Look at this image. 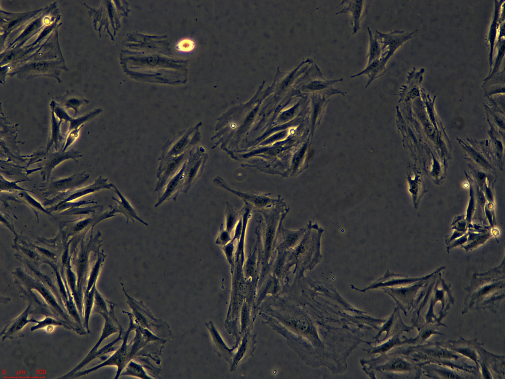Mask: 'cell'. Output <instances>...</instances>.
I'll return each instance as SVG.
<instances>
[{"label": "cell", "mask_w": 505, "mask_h": 379, "mask_svg": "<svg viewBox=\"0 0 505 379\" xmlns=\"http://www.w3.org/2000/svg\"><path fill=\"white\" fill-rule=\"evenodd\" d=\"M51 41H48L43 44V52L41 46L36 52L29 55L18 63L11 65L13 71L7 75L13 76L17 75V77L29 79L40 76L54 77L61 82L59 76L62 69L68 70L63 57L56 59L57 55H61L59 44L49 48Z\"/></svg>", "instance_id": "obj_1"}, {"label": "cell", "mask_w": 505, "mask_h": 379, "mask_svg": "<svg viewBox=\"0 0 505 379\" xmlns=\"http://www.w3.org/2000/svg\"><path fill=\"white\" fill-rule=\"evenodd\" d=\"M122 290L127 299L128 305L132 311L135 320L142 327L146 329L161 338H167L172 335L168 324L161 319H157L152 315L142 301H137L126 293L123 284Z\"/></svg>", "instance_id": "obj_2"}, {"label": "cell", "mask_w": 505, "mask_h": 379, "mask_svg": "<svg viewBox=\"0 0 505 379\" xmlns=\"http://www.w3.org/2000/svg\"><path fill=\"white\" fill-rule=\"evenodd\" d=\"M122 312L123 313L128 315L130 322L128 330L127 331L125 332L124 331L123 333V342L121 345L116 349V351L110 356L107 358L104 362L91 368L75 373L72 376H73L72 377V378L84 376L101 368L108 366H116L117 370L114 379H117L119 377L121 373L129 362L127 340L130 333L132 330L134 331L136 324L134 320V316L132 312H128L123 310H122Z\"/></svg>", "instance_id": "obj_3"}, {"label": "cell", "mask_w": 505, "mask_h": 379, "mask_svg": "<svg viewBox=\"0 0 505 379\" xmlns=\"http://www.w3.org/2000/svg\"><path fill=\"white\" fill-rule=\"evenodd\" d=\"M189 154V152H185L178 156L160 157L159 165L157 171V177L159 181L155 191L161 193L169 180L180 169V167H182L181 165L188 158Z\"/></svg>", "instance_id": "obj_4"}, {"label": "cell", "mask_w": 505, "mask_h": 379, "mask_svg": "<svg viewBox=\"0 0 505 379\" xmlns=\"http://www.w3.org/2000/svg\"><path fill=\"white\" fill-rule=\"evenodd\" d=\"M42 8L33 11L14 13L1 10V47L8 37L39 13Z\"/></svg>", "instance_id": "obj_5"}, {"label": "cell", "mask_w": 505, "mask_h": 379, "mask_svg": "<svg viewBox=\"0 0 505 379\" xmlns=\"http://www.w3.org/2000/svg\"><path fill=\"white\" fill-rule=\"evenodd\" d=\"M196 128L183 130L171 141H168L163 148L160 157L176 156L187 152L192 146L197 143L198 135L197 132L194 133Z\"/></svg>", "instance_id": "obj_6"}, {"label": "cell", "mask_w": 505, "mask_h": 379, "mask_svg": "<svg viewBox=\"0 0 505 379\" xmlns=\"http://www.w3.org/2000/svg\"><path fill=\"white\" fill-rule=\"evenodd\" d=\"M371 2L370 0H342L337 7L344 5L343 9L335 14H351L352 34L355 35L360 30L361 22L367 13Z\"/></svg>", "instance_id": "obj_7"}, {"label": "cell", "mask_w": 505, "mask_h": 379, "mask_svg": "<svg viewBox=\"0 0 505 379\" xmlns=\"http://www.w3.org/2000/svg\"><path fill=\"white\" fill-rule=\"evenodd\" d=\"M401 31H393L384 34L376 30V37L381 48V56L386 63L397 48L407 38L408 36L403 35Z\"/></svg>", "instance_id": "obj_8"}, {"label": "cell", "mask_w": 505, "mask_h": 379, "mask_svg": "<svg viewBox=\"0 0 505 379\" xmlns=\"http://www.w3.org/2000/svg\"><path fill=\"white\" fill-rule=\"evenodd\" d=\"M108 304V310L106 312L100 313L102 315L105 320L102 334L98 341L93 347L87 356H89L96 352L98 350L100 345L105 339L108 338L114 333H119L121 331L124 330L115 316L114 309V306L116 304L109 301Z\"/></svg>", "instance_id": "obj_9"}, {"label": "cell", "mask_w": 505, "mask_h": 379, "mask_svg": "<svg viewBox=\"0 0 505 379\" xmlns=\"http://www.w3.org/2000/svg\"><path fill=\"white\" fill-rule=\"evenodd\" d=\"M187 159L177 174L168 182L164 190L160 194L158 202L154 206L155 207L159 206L164 200L169 197H172L175 200L180 191H182L184 181V173L186 166Z\"/></svg>", "instance_id": "obj_10"}, {"label": "cell", "mask_w": 505, "mask_h": 379, "mask_svg": "<svg viewBox=\"0 0 505 379\" xmlns=\"http://www.w3.org/2000/svg\"><path fill=\"white\" fill-rule=\"evenodd\" d=\"M199 154L198 151L195 152L191 151L189 153L184 173V181L181 191L182 192L186 193L199 176L203 161Z\"/></svg>", "instance_id": "obj_11"}, {"label": "cell", "mask_w": 505, "mask_h": 379, "mask_svg": "<svg viewBox=\"0 0 505 379\" xmlns=\"http://www.w3.org/2000/svg\"><path fill=\"white\" fill-rule=\"evenodd\" d=\"M31 309L32 306L30 304L19 316L6 324L0 333L2 341L7 338L12 339L28 323L30 322L36 323V320L34 318L28 319V315L31 312Z\"/></svg>", "instance_id": "obj_12"}, {"label": "cell", "mask_w": 505, "mask_h": 379, "mask_svg": "<svg viewBox=\"0 0 505 379\" xmlns=\"http://www.w3.org/2000/svg\"><path fill=\"white\" fill-rule=\"evenodd\" d=\"M56 99L59 103L58 104L65 110L70 108L73 109L74 116L77 114L81 106L89 102L84 98L83 94L74 89L67 90L65 94L56 97Z\"/></svg>", "instance_id": "obj_13"}, {"label": "cell", "mask_w": 505, "mask_h": 379, "mask_svg": "<svg viewBox=\"0 0 505 379\" xmlns=\"http://www.w3.org/2000/svg\"><path fill=\"white\" fill-rule=\"evenodd\" d=\"M50 106L52 111H53L54 114H56L60 120L63 119L66 121L70 122V125L69 131H72L73 129L78 128L80 124L91 119V118L94 117L98 114H99L102 111V110L100 109H96L93 111L86 114L83 116L77 119H73L70 117L66 112L65 110L61 107L58 103L54 101H51Z\"/></svg>", "instance_id": "obj_14"}, {"label": "cell", "mask_w": 505, "mask_h": 379, "mask_svg": "<svg viewBox=\"0 0 505 379\" xmlns=\"http://www.w3.org/2000/svg\"><path fill=\"white\" fill-rule=\"evenodd\" d=\"M123 331H121L119 333L118 337L115 339L113 341L105 345L99 350H97L92 354L89 356H86L84 359L74 369L71 371L69 373L67 374L64 376L60 377V379L68 378L71 377L74 374L76 373L78 370H80L83 367L87 364L89 362L91 361L92 360L95 359L97 357L100 356H103L104 355L114 351L116 349L115 347H113V345L116 342L119 341L120 340L123 339Z\"/></svg>", "instance_id": "obj_15"}, {"label": "cell", "mask_w": 505, "mask_h": 379, "mask_svg": "<svg viewBox=\"0 0 505 379\" xmlns=\"http://www.w3.org/2000/svg\"><path fill=\"white\" fill-rule=\"evenodd\" d=\"M79 153L78 151H75L74 150H72L66 152L62 151V152L51 153L48 156L45 161L44 166L43 167V177H48L52 169L61 161L72 158L76 160L74 157L82 156L80 154L78 155Z\"/></svg>", "instance_id": "obj_16"}, {"label": "cell", "mask_w": 505, "mask_h": 379, "mask_svg": "<svg viewBox=\"0 0 505 379\" xmlns=\"http://www.w3.org/2000/svg\"><path fill=\"white\" fill-rule=\"evenodd\" d=\"M386 63L381 58L377 59L369 64L361 72L352 75L351 78H354L363 75L367 76L368 80L365 86L366 88L374 80L382 76L386 72Z\"/></svg>", "instance_id": "obj_17"}, {"label": "cell", "mask_w": 505, "mask_h": 379, "mask_svg": "<svg viewBox=\"0 0 505 379\" xmlns=\"http://www.w3.org/2000/svg\"><path fill=\"white\" fill-rule=\"evenodd\" d=\"M305 229L289 230L282 229V239L278 245L279 250H291L300 240Z\"/></svg>", "instance_id": "obj_18"}, {"label": "cell", "mask_w": 505, "mask_h": 379, "mask_svg": "<svg viewBox=\"0 0 505 379\" xmlns=\"http://www.w3.org/2000/svg\"><path fill=\"white\" fill-rule=\"evenodd\" d=\"M113 188L114 189V191L116 193L120 199V201L117 199L112 197L113 199L116 201L118 203V207L121 210L122 214H123L127 218V222L128 220L130 219L134 222L135 220L138 221L143 224L148 226V224L142 220L138 215L137 212L135 211L134 209L130 205L128 201L121 194L120 191L117 190L116 187L113 185Z\"/></svg>", "instance_id": "obj_19"}, {"label": "cell", "mask_w": 505, "mask_h": 379, "mask_svg": "<svg viewBox=\"0 0 505 379\" xmlns=\"http://www.w3.org/2000/svg\"><path fill=\"white\" fill-rule=\"evenodd\" d=\"M146 367L148 368L147 366L142 365L140 363L131 360L127 363L120 376H130L141 379L153 378L149 375L144 370Z\"/></svg>", "instance_id": "obj_20"}, {"label": "cell", "mask_w": 505, "mask_h": 379, "mask_svg": "<svg viewBox=\"0 0 505 379\" xmlns=\"http://www.w3.org/2000/svg\"><path fill=\"white\" fill-rule=\"evenodd\" d=\"M95 284L91 289L88 292L85 293L83 297L84 305V321L83 326L87 329L88 332H90L88 326L89 319L90 316L91 309L94 303V296L95 291Z\"/></svg>", "instance_id": "obj_21"}, {"label": "cell", "mask_w": 505, "mask_h": 379, "mask_svg": "<svg viewBox=\"0 0 505 379\" xmlns=\"http://www.w3.org/2000/svg\"><path fill=\"white\" fill-rule=\"evenodd\" d=\"M86 177L83 174H77L67 179H62L52 182L49 185V188H51L53 191H59L68 188L71 186H73L75 184H78L81 182L83 180L86 179Z\"/></svg>", "instance_id": "obj_22"}, {"label": "cell", "mask_w": 505, "mask_h": 379, "mask_svg": "<svg viewBox=\"0 0 505 379\" xmlns=\"http://www.w3.org/2000/svg\"><path fill=\"white\" fill-rule=\"evenodd\" d=\"M367 29L369 37V45L366 57L367 64H369L373 61L380 58L381 52L380 46L376 37L372 35L369 27H367Z\"/></svg>", "instance_id": "obj_23"}, {"label": "cell", "mask_w": 505, "mask_h": 379, "mask_svg": "<svg viewBox=\"0 0 505 379\" xmlns=\"http://www.w3.org/2000/svg\"><path fill=\"white\" fill-rule=\"evenodd\" d=\"M52 126H51V137L49 138L48 143L47 145L46 150H48L50 147L52 146L53 143L55 144L56 149L57 150V144L60 139H62V137L60 134V126L62 122V120L60 121H57L56 119V117L54 115V113L52 111Z\"/></svg>", "instance_id": "obj_24"}, {"label": "cell", "mask_w": 505, "mask_h": 379, "mask_svg": "<svg viewBox=\"0 0 505 379\" xmlns=\"http://www.w3.org/2000/svg\"><path fill=\"white\" fill-rule=\"evenodd\" d=\"M194 41L189 38L181 39L177 44V49L180 52L187 53L192 51L195 48Z\"/></svg>", "instance_id": "obj_25"}, {"label": "cell", "mask_w": 505, "mask_h": 379, "mask_svg": "<svg viewBox=\"0 0 505 379\" xmlns=\"http://www.w3.org/2000/svg\"><path fill=\"white\" fill-rule=\"evenodd\" d=\"M226 214V229L228 231H230L233 228V226L235 225L236 222L237 221V217H238V216L234 210L230 207H228Z\"/></svg>", "instance_id": "obj_26"}, {"label": "cell", "mask_w": 505, "mask_h": 379, "mask_svg": "<svg viewBox=\"0 0 505 379\" xmlns=\"http://www.w3.org/2000/svg\"><path fill=\"white\" fill-rule=\"evenodd\" d=\"M83 126V125H82L78 128L74 129H73L72 131H71L70 133L69 134V135H68V136L67 137L65 145L63 149L62 150V151L65 152V150H66V149L69 147V146H70L71 144H72V143H73L74 140L76 139V138L78 136V132H79L80 129Z\"/></svg>", "instance_id": "obj_27"}]
</instances>
